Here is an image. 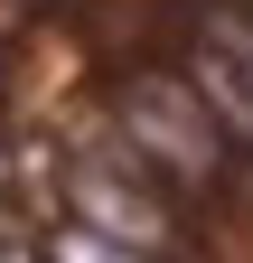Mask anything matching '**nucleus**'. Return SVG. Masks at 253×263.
Returning a JSON list of instances; mask_svg holds the SVG:
<instances>
[{
    "instance_id": "nucleus-1",
    "label": "nucleus",
    "mask_w": 253,
    "mask_h": 263,
    "mask_svg": "<svg viewBox=\"0 0 253 263\" xmlns=\"http://www.w3.org/2000/svg\"><path fill=\"white\" fill-rule=\"evenodd\" d=\"M122 122H132V141H150L160 170H178V179H206V170H216V132H206V113L187 104V94L141 85L132 104H122Z\"/></svg>"
},
{
    "instance_id": "nucleus-2",
    "label": "nucleus",
    "mask_w": 253,
    "mask_h": 263,
    "mask_svg": "<svg viewBox=\"0 0 253 263\" xmlns=\"http://www.w3.org/2000/svg\"><path fill=\"white\" fill-rule=\"evenodd\" d=\"M197 76H206V94H216V104H225V122H235V132H253V38H244L235 19H216V28H206Z\"/></svg>"
},
{
    "instance_id": "nucleus-3",
    "label": "nucleus",
    "mask_w": 253,
    "mask_h": 263,
    "mask_svg": "<svg viewBox=\"0 0 253 263\" xmlns=\"http://www.w3.org/2000/svg\"><path fill=\"white\" fill-rule=\"evenodd\" d=\"M56 263H141V254H132V245H103V235H66Z\"/></svg>"
},
{
    "instance_id": "nucleus-4",
    "label": "nucleus",
    "mask_w": 253,
    "mask_h": 263,
    "mask_svg": "<svg viewBox=\"0 0 253 263\" xmlns=\"http://www.w3.org/2000/svg\"><path fill=\"white\" fill-rule=\"evenodd\" d=\"M0 263H19V254H10V245H0Z\"/></svg>"
}]
</instances>
